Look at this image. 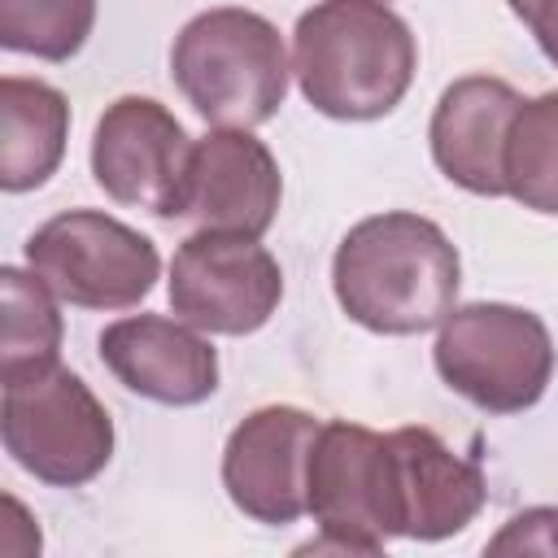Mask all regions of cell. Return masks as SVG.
I'll return each mask as SVG.
<instances>
[{
  "label": "cell",
  "instance_id": "cell-7",
  "mask_svg": "<svg viewBox=\"0 0 558 558\" xmlns=\"http://www.w3.org/2000/svg\"><path fill=\"white\" fill-rule=\"evenodd\" d=\"M26 266L78 310H131L161 275L157 244L100 209H65L35 227Z\"/></svg>",
  "mask_w": 558,
  "mask_h": 558
},
{
  "label": "cell",
  "instance_id": "cell-17",
  "mask_svg": "<svg viewBox=\"0 0 558 558\" xmlns=\"http://www.w3.org/2000/svg\"><path fill=\"white\" fill-rule=\"evenodd\" d=\"M0 310H4V331H0V375L22 371V366H44L61 362V314H57V292L26 266H4L0 270Z\"/></svg>",
  "mask_w": 558,
  "mask_h": 558
},
{
  "label": "cell",
  "instance_id": "cell-9",
  "mask_svg": "<svg viewBox=\"0 0 558 558\" xmlns=\"http://www.w3.org/2000/svg\"><path fill=\"white\" fill-rule=\"evenodd\" d=\"M192 140L153 96H118L92 135V179L109 201L153 218H183Z\"/></svg>",
  "mask_w": 558,
  "mask_h": 558
},
{
  "label": "cell",
  "instance_id": "cell-12",
  "mask_svg": "<svg viewBox=\"0 0 558 558\" xmlns=\"http://www.w3.org/2000/svg\"><path fill=\"white\" fill-rule=\"evenodd\" d=\"M100 362L109 375L157 405H201L218 392V349L183 318L131 314L100 331Z\"/></svg>",
  "mask_w": 558,
  "mask_h": 558
},
{
  "label": "cell",
  "instance_id": "cell-6",
  "mask_svg": "<svg viewBox=\"0 0 558 558\" xmlns=\"http://www.w3.org/2000/svg\"><path fill=\"white\" fill-rule=\"evenodd\" d=\"M310 514L318 523V536L301 545V554H379L388 541H397L401 497L392 440L362 423H323L310 453Z\"/></svg>",
  "mask_w": 558,
  "mask_h": 558
},
{
  "label": "cell",
  "instance_id": "cell-5",
  "mask_svg": "<svg viewBox=\"0 0 558 558\" xmlns=\"http://www.w3.org/2000/svg\"><path fill=\"white\" fill-rule=\"evenodd\" d=\"M445 388L484 414L532 410L554 379V336L541 314L506 301L453 305L432 349Z\"/></svg>",
  "mask_w": 558,
  "mask_h": 558
},
{
  "label": "cell",
  "instance_id": "cell-1",
  "mask_svg": "<svg viewBox=\"0 0 558 558\" xmlns=\"http://www.w3.org/2000/svg\"><path fill=\"white\" fill-rule=\"evenodd\" d=\"M462 262L423 214L388 209L353 222L331 257V292L349 323L375 336H418L458 305Z\"/></svg>",
  "mask_w": 558,
  "mask_h": 558
},
{
  "label": "cell",
  "instance_id": "cell-8",
  "mask_svg": "<svg viewBox=\"0 0 558 558\" xmlns=\"http://www.w3.org/2000/svg\"><path fill=\"white\" fill-rule=\"evenodd\" d=\"M170 310L209 336H253L283 301V270L253 235L192 231L170 257Z\"/></svg>",
  "mask_w": 558,
  "mask_h": 558
},
{
  "label": "cell",
  "instance_id": "cell-15",
  "mask_svg": "<svg viewBox=\"0 0 558 558\" xmlns=\"http://www.w3.org/2000/svg\"><path fill=\"white\" fill-rule=\"evenodd\" d=\"M70 140V100L39 78H0V187L31 192L44 187Z\"/></svg>",
  "mask_w": 558,
  "mask_h": 558
},
{
  "label": "cell",
  "instance_id": "cell-14",
  "mask_svg": "<svg viewBox=\"0 0 558 558\" xmlns=\"http://www.w3.org/2000/svg\"><path fill=\"white\" fill-rule=\"evenodd\" d=\"M397 458V497H401V536L405 541H445L458 536L488 497L480 462L453 453L432 427L388 432Z\"/></svg>",
  "mask_w": 558,
  "mask_h": 558
},
{
  "label": "cell",
  "instance_id": "cell-18",
  "mask_svg": "<svg viewBox=\"0 0 558 558\" xmlns=\"http://www.w3.org/2000/svg\"><path fill=\"white\" fill-rule=\"evenodd\" d=\"M96 26V0H0V48L70 61Z\"/></svg>",
  "mask_w": 558,
  "mask_h": 558
},
{
  "label": "cell",
  "instance_id": "cell-13",
  "mask_svg": "<svg viewBox=\"0 0 558 558\" xmlns=\"http://www.w3.org/2000/svg\"><path fill=\"white\" fill-rule=\"evenodd\" d=\"M523 96L493 74H466L436 100L427 140L436 170L471 196H506V140Z\"/></svg>",
  "mask_w": 558,
  "mask_h": 558
},
{
  "label": "cell",
  "instance_id": "cell-4",
  "mask_svg": "<svg viewBox=\"0 0 558 558\" xmlns=\"http://www.w3.org/2000/svg\"><path fill=\"white\" fill-rule=\"evenodd\" d=\"M4 453L48 488H83L113 458V418L61 362L0 375Z\"/></svg>",
  "mask_w": 558,
  "mask_h": 558
},
{
  "label": "cell",
  "instance_id": "cell-3",
  "mask_svg": "<svg viewBox=\"0 0 558 558\" xmlns=\"http://www.w3.org/2000/svg\"><path fill=\"white\" fill-rule=\"evenodd\" d=\"M170 74L209 126L253 131L279 113L292 61L270 17L222 4L196 13L174 35Z\"/></svg>",
  "mask_w": 558,
  "mask_h": 558
},
{
  "label": "cell",
  "instance_id": "cell-2",
  "mask_svg": "<svg viewBox=\"0 0 558 558\" xmlns=\"http://www.w3.org/2000/svg\"><path fill=\"white\" fill-rule=\"evenodd\" d=\"M418 70L410 22L388 0H318L296 17L292 74L310 109L336 122L388 118Z\"/></svg>",
  "mask_w": 558,
  "mask_h": 558
},
{
  "label": "cell",
  "instance_id": "cell-20",
  "mask_svg": "<svg viewBox=\"0 0 558 558\" xmlns=\"http://www.w3.org/2000/svg\"><path fill=\"white\" fill-rule=\"evenodd\" d=\"M506 4L532 31V39L541 44V52L558 65V0H506Z\"/></svg>",
  "mask_w": 558,
  "mask_h": 558
},
{
  "label": "cell",
  "instance_id": "cell-10",
  "mask_svg": "<svg viewBox=\"0 0 558 558\" xmlns=\"http://www.w3.org/2000/svg\"><path fill=\"white\" fill-rule=\"evenodd\" d=\"M323 432L301 405H262L235 423L222 449V488L240 514L266 527L310 514V453Z\"/></svg>",
  "mask_w": 558,
  "mask_h": 558
},
{
  "label": "cell",
  "instance_id": "cell-16",
  "mask_svg": "<svg viewBox=\"0 0 558 558\" xmlns=\"http://www.w3.org/2000/svg\"><path fill=\"white\" fill-rule=\"evenodd\" d=\"M506 196L558 218V92L523 100L506 140Z\"/></svg>",
  "mask_w": 558,
  "mask_h": 558
},
{
  "label": "cell",
  "instance_id": "cell-21",
  "mask_svg": "<svg viewBox=\"0 0 558 558\" xmlns=\"http://www.w3.org/2000/svg\"><path fill=\"white\" fill-rule=\"evenodd\" d=\"M4 510H9V523H13V527H22V523L31 519V514L22 510V501H17V497H4ZM13 527H9V532H13ZM0 549H4V554H13V558H26V554H39V527L31 523V527H26V541H22V545H17L13 536H4V541H0Z\"/></svg>",
  "mask_w": 558,
  "mask_h": 558
},
{
  "label": "cell",
  "instance_id": "cell-19",
  "mask_svg": "<svg viewBox=\"0 0 558 558\" xmlns=\"http://www.w3.org/2000/svg\"><path fill=\"white\" fill-rule=\"evenodd\" d=\"M493 554H558V506H532L514 514L493 541Z\"/></svg>",
  "mask_w": 558,
  "mask_h": 558
},
{
  "label": "cell",
  "instance_id": "cell-11",
  "mask_svg": "<svg viewBox=\"0 0 558 558\" xmlns=\"http://www.w3.org/2000/svg\"><path fill=\"white\" fill-rule=\"evenodd\" d=\"M283 201V174L275 153L235 126H214L192 144L183 218L196 231H231L262 240L275 227Z\"/></svg>",
  "mask_w": 558,
  "mask_h": 558
}]
</instances>
